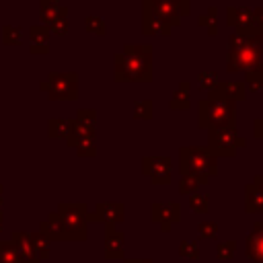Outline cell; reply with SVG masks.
Listing matches in <instances>:
<instances>
[{
    "mask_svg": "<svg viewBox=\"0 0 263 263\" xmlns=\"http://www.w3.org/2000/svg\"><path fill=\"white\" fill-rule=\"evenodd\" d=\"M113 78L117 82H150L152 43H125L123 51L113 55Z\"/></svg>",
    "mask_w": 263,
    "mask_h": 263,
    "instance_id": "1",
    "label": "cell"
},
{
    "mask_svg": "<svg viewBox=\"0 0 263 263\" xmlns=\"http://www.w3.org/2000/svg\"><path fill=\"white\" fill-rule=\"evenodd\" d=\"M197 127L220 129L236 127V103L222 97H205L197 101Z\"/></svg>",
    "mask_w": 263,
    "mask_h": 263,
    "instance_id": "2",
    "label": "cell"
},
{
    "mask_svg": "<svg viewBox=\"0 0 263 263\" xmlns=\"http://www.w3.org/2000/svg\"><path fill=\"white\" fill-rule=\"evenodd\" d=\"M179 173L193 175L199 179L201 185H208L210 179L218 175V156H214L208 146H181Z\"/></svg>",
    "mask_w": 263,
    "mask_h": 263,
    "instance_id": "3",
    "label": "cell"
},
{
    "mask_svg": "<svg viewBox=\"0 0 263 263\" xmlns=\"http://www.w3.org/2000/svg\"><path fill=\"white\" fill-rule=\"evenodd\" d=\"M58 220L62 228V240L84 242L88 238V208L86 203H60Z\"/></svg>",
    "mask_w": 263,
    "mask_h": 263,
    "instance_id": "4",
    "label": "cell"
},
{
    "mask_svg": "<svg viewBox=\"0 0 263 263\" xmlns=\"http://www.w3.org/2000/svg\"><path fill=\"white\" fill-rule=\"evenodd\" d=\"M39 90L49 101H76L78 99V74L76 72H51L39 82Z\"/></svg>",
    "mask_w": 263,
    "mask_h": 263,
    "instance_id": "5",
    "label": "cell"
},
{
    "mask_svg": "<svg viewBox=\"0 0 263 263\" xmlns=\"http://www.w3.org/2000/svg\"><path fill=\"white\" fill-rule=\"evenodd\" d=\"M245 146H247V140L236 132V127L208 129V150L218 158L222 156L232 158Z\"/></svg>",
    "mask_w": 263,
    "mask_h": 263,
    "instance_id": "6",
    "label": "cell"
},
{
    "mask_svg": "<svg viewBox=\"0 0 263 263\" xmlns=\"http://www.w3.org/2000/svg\"><path fill=\"white\" fill-rule=\"evenodd\" d=\"M152 10L171 27H177L183 16L191 14V0H148Z\"/></svg>",
    "mask_w": 263,
    "mask_h": 263,
    "instance_id": "7",
    "label": "cell"
},
{
    "mask_svg": "<svg viewBox=\"0 0 263 263\" xmlns=\"http://www.w3.org/2000/svg\"><path fill=\"white\" fill-rule=\"evenodd\" d=\"M142 173L152 185H168L173 177V160L168 156H144Z\"/></svg>",
    "mask_w": 263,
    "mask_h": 263,
    "instance_id": "8",
    "label": "cell"
},
{
    "mask_svg": "<svg viewBox=\"0 0 263 263\" xmlns=\"http://www.w3.org/2000/svg\"><path fill=\"white\" fill-rule=\"evenodd\" d=\"M263 66V58L259 55V51L255 49V45L236 51V53H228L226 60V72L234 74V72H253L259 70Z\"/></svg>",
    "mask_w": 263,
    "mask_h": 263,
    "instance_id": "9",
    "label": "cell"
},
{
    "mask_svg": "<svg viewBox=\"0 0 263 263\" xmlns=\"http://www.w3.org/2000/svg\"><path fill=\"white\" fill-rule=\"evenodd\" d=\"M125 220V205L119 201H105V203H97L95 210H88V224L90 222H101L105 226H115L121 224Z\"/></svg>",
    "mask_w": 263,
    "mask_h": 263,
    "instance_id": "10",
    "label": "cell"
},
{
    "mask_svg": "<svg viewBox=\"0 0 263 263\" xmlns=\"http://www.w3.org/2000/svg\"><path fill=\"white\" fill-rule=\"evenodd\" d=\"M150 220L162 230V232H171L173 226L181 220V205L171 201V203H152L150 205Z\"/></svg>",
    "mask_w": 263,
    "mask_h": 263,
    "instance_id": "11",
    "label": "cell"
},
{
    "mask_svg": "<svg viewBox=\"0 0 263 263\" xmlns=\"http://www.w3.org/2000/svg\"><path fill=\"white\" fill-rule=\"evenodd\" d=\"M226 25L232 27L236 33H247V35L259 33L257 23L253 18V8H249V6H228L226 8Z\"/></svg>",
    "mask_w": 263,
    "mask_h": 263,
    "instance_id": "12",
    "label": "cell"
},
{
    "mask_svg": "<svg viewBox=\"0 0 263 263\" xmlns=\"http://www.w3.org/2000/svg\"><path fill=\"white\" fill-rule=\"evenodd\" d=\"M173 31L171 25H166L150 6L148 0H142V33L146 37H168Z\"/></svg>",
    "mask_w": 263,
    "mask_h": 263,
    "instance_id": "13",
    "label": "cell"
},
{
    "mask_svg": "<svg viewBox=\"0 0 263 263\" xmlns=\"http://www.w3.org/2000/svg\"><path fill=\"white\" fill-rule=\"evenodd\" d=\"M105 259L123 261L125 259V232L115 226H105Z\"/></svg>",
    "mask_w": 263,
    "mask_h": 263,
    "instance_id": "14",
    "label": "cell"
},
{
    "mask_svg": "<svg viewBox=\"0 0 263 263\" xmlns=\"http://www.w3.org/2000/svg\"><path fill=\"white\" fill-rule=\"evenodd\" d=\"M208 97H222L232 103L247 99V86L242 80H220L212 90H208Z\"/></svg>",
    "mask_w": 263,
    "mask_h": 263,
    "instance_id": "15",
    "label": "cell"
},
{
    "mask_svg": "<svg viewBox=\"0 0 263 263\" xmlns=\"http://www.w3.org/2000/svg\"><path fill=\"white\" fill-rule=\"evenodd\" d=\"M245 255L253 263H263V222H255L245 238Z\"/></svg>",
    "mask_w": 263,
    "mask_h": 263,
    "instance_id": "16",
    "label": "cell"
},
{
    "mask_svg": "<svg viewBox=\"0 0 263 263\" xmlns=\"http://www.w3.org/2000/svg\"><path fill=\"white\" fill-rule=\"evenodd\" d=\"M10 242L14 245L21 263H41V261L35 257V251H33V247H31L29 232H25V230H12V232H10Z\"/></svg>",
    "mask_w": 263,
    "mask_h": 263,
    "instance_id": "17",
    "label": "cell"
},
{
    "mask_svg": "<svg viewBox=\"0 0 263 263\" xmlns=\"http://www.w3.org/2000/svg\"><path fill=\"white\" fill-rule=\"evenodd\" d=\"M68 148H72L80 158H92L97 154V142L95 136H80V134H70L66 138Z\"/></svg>",
    "mask_w": 263,
    "mask_h": 263,
    "instance_id": "18",
    "label": "cell"
},
{
    "mask_svg": "<svg viewBox=\"0 0 263 263\" xmlns=\"http://www.w3.org/2000/svg\"><path fill=\"white\" fill-rule=\"evenodd\" d=\"M74 119V134H80V136H95V129H97V111L92 109H78L76 111V117Z\"/></svg>",
    "mask_w": 263,
    "mask_h": 263,
    "instance_id": "19",
    "label": "cell"
},
{
    "mask_svg": "<svg viewBox=\"0 0 263 263\" xmlns=\"http://www.w3.org/2000/svg\"><path fill=\"white\" fill-rule=\"evenodd\" d=\"M168 107L173 111H187L191 107V82L189 80H181L179 82L177 90L168 99Z\"/></svg>",
    "mask_w": 263,
    "mask_h": 263,
    "instance_id": "20",
    "label": "cell"
},
{
    "mask_svg": "<svg viewBox=\"0 0 263 263\" xmlns=\"http://www.w3.org/2000/svg\"><path fill=\"white\" fill-rule=\"evenodd\" d=\"M245 212L263 214V191L253 183L245 185Z\"/></svg>",
    "mask_w": 263,
    "mask_h": 263,
    "instance_id": "21",
    "label": "cell"
},
{
    "mask_svg": "<svg viewBox=\"0 0 263 263\" xmlns=\"http://www.w3.org/2000/svg\"><path fill=\"white\" fill-rule=\"evenodd\" d=\"M74 129V119L72 117H51L47 121V134L49 138H60L66 140Z\"/></svg>",
    "mask_w": 263,
    "mask_h": 263,
    "instance_id": "22",
    "label": "cell"
},
{
    "mask_svg": "<svg viewBox=\"0 0 263 263\" xmlns=\"http://www.w3.org/2000/svg\"><path fill=\"white\" fill-rule=\"evenodd\" d=\"M29 238H31V247H33V251H35V257H37L39 261H47V259H49V253H51L49 240H47L39 230L29 232Z\"/></svg>",
    "mask_w": 263,
    "mask_h": 263,
    "instance_id": "23",
    "label": "cell"
},
{
    "mask_svg": "<svg viewBox=\"0 0 263 263\" xmlns=\"http://www.w3.org/2000/svg\"><path fill=\"white\" fill-rule=\"evenodd\" d=\"M64 16H68V6H64V4L39 6V18H41V23H43L45 27L51 25L53 21H58V18H64Z\"/></svg>",
    "mask_w": 263,
    "mask_h": 263,
    "instance_id": "24",
    "label": "cell"
},
{
    "mask_svg": "<svg viewBox=\"0 0 263 263\" xmlns=\"http://www.w3.org/2000/svg\"><path fill=\"white\" fill-rule=\"evenodd\" d=\"M197 23L208 31L210 37H216V33H218V8L208 6V10L197 16Z\"/></svg>",
    "mask_w": 263,
    "mask_h": 263,
    "instance_id": "25",
    "label": "cell"
},
{
    "mask_svg": "<svg viewBox=\"0 0 263 263\" xmlns=\"http://www.w3.org/2000/svg\"><path fill=\"white\" fill-rule=\"evenodd\" d=\"M84 31L90 33V35H97V37H105L107 35V23H105L103 16L88 14L84 18Z\"/></svg>",
    "mask_w": 263,
    "mask_h": 263,
    "instance_id": "26",
    "label": "cell"
},
{
    "mask_svg": "<svg viewBox=\"0 0 263 263\" xmlns=\"http://www.w3.org/2000/svg\"><path fill=\"white\" fill-rule=\"evenodd\" d=\"M253 45V37L251 35H247V33H232L230 37H228V53H236V51H242V49H247V47H251Z\"/></svg>",
    "mask_w": 263,
    "mask_h": 263,
    "instance_id": "27",
    "label": "cell"
},
{
    "mask_svg": "<svg viewBox=\"0 0 263 263\" xmlns=\"http://www.w3.org/2000/svg\"><path fill=\"white\" fill-rule=\"evenodd\" d=\"M49 29L45 25H33L29 27V43L31 45H49Z\"/></svg>",
    "mask_w": 263,
    "mask_h": 263,
    "instance_id": "28",
    "label": "cell"
},
{
    "mask_svg": "<svg viewBox=\"0 0 263 263\" xmlns=\"http://www.w3.org/2000/svg\"><path fill=\"white\" fill-rule=\"evenodd\" d=\"M189 210L193 214H208L210 212V197L205 193H199V191L191 193L189 195Z\"/></svg>",
    "mask_w": 263,
    "mask_h": 263,
    "instance_id": "29",
    "label": "cell"
},
{
    "mask_svg": "<svg viewBox=\"0 0 263 263\" xmlns=\"http://www.w3.org/2000/svg\"><path fill=\"white\" fill-rule=\"evenodd\" d=\"M2 43L4 45H21L23 43V29L16 25L2 27Z\"/></svg>",
    "mask_w": 263,
    "mask_h": 263,
    "instance_id": "30",
    "label": "cell"
},
{
    "mask_svg": "<svg viewBox=\"0 0 263 263\" xmlns=\"http://www.w3.org/2000/svg\"><path fill=\"white\" fill-rule=\"evenodd\" d=\"M152 99H140V101H136L134 103V109H132V115H134V119H152V115H154V111H152Z\"/></svg>",
    "mask_w": 263,
    "mask_h": 263,
    "instance_id": "31",
    "label": "cell"
},
{
    "mask_svg": "<svg viewBox=\"0 0 263 263\" xmlns=\"http://www.w3.org/2000/svg\"><path fill=\"white\" fill-rule=\"evenodd\" d=\"M199 187H201V183H199L197 177H193V175H181L179 185H177V191H179L181 195H191V193H195Z\"/></svg>",
    "mask_w": 263,
    "mask_h": 263,
    "instance_id": "32",
    "label": "cell"
},
{
    "mask_svg": "<svg viewBox=\"0 0 263 263\" xmlns=\"http://www.w3.org/2000/svg\"><path fill=\"white\" fill-rule=\"evenodd\" d=\"M236 240H222V242H218V247H216V259L218 261H230L232 257H234V253H236Z\"/></svg>",
    "mask_w": 263,
    "mask_h": 263,
    "instance_id": "33",
    "label": "cell"
},
{
    "mask_svg": "<svg viewBox=\"0 0 263 263\" xmlns=\"http://www.w3.org/2000/svg\"><path fill=\"white\" fill-rule=\"evenodd\" d=\"M0 263H21L18 253L10 240H0Z\"/></svg>",
    "mask_w": 263,
    "mask_h": 263,
    "instance_id": "34",
    "label": "cell"
},
{
    "mask_svg": "<svg viewBox=\"0 0 263 263\" xmlns=\"http://www.w3.org/2000/svg\"><path fill=\"white\" fill-rule=\"evenodd\" d=\"M179 257L189 259V261H197L199 259V245L195 240H183L179 245Z\"/></svg>",
    "mask_w": 263,
    "mask_h": 263,
    "instance_id": "35",
    "label": "cell"
},
{
    "mask_svg": "<svg viewBox=\"0 0 263 263\" xmlns=\"http://www.w3.org/2000/svg\"><path fill=\"white\" fill-rule=\"evenodd\" d=\"M242 82H245V86H247L249 92H261L263 90V82H261V76H259L257 70L245 72V80Z\"/></svg>",
    "mask_w": 263,
    "mask_h": 263,
    "instance_id": "36",
    "label": "cell"
},
{
    "mask_svg": "<svg viewBox=\"0 0 263 263\" xmlns=\"http://www.w3.org/2000/svg\"><path fill=\"white\" fill-rule=\"evenodd\" d=\"M218 82H220V76H218V72H212V70L201 72L199 78H197V84H199L203 90H212Z\"/></svg>",
    "mask_w": 263,
    "mask_h": 263,
    "instance_id": "37",
    "label": "cell"
},
{
    "mask_svg": "<svg viewBox=\"0 0 263 263\" xmlns=\"http://www.w3.org/2000/svg\"><path fill=\"white\" fill-rule=\"evenodd\" d=\"M218 230H220V226H218L216 222H201V224L197 226L199 238H216V236H218Z\"/></svg>",
    "mask_w": 263,
    "mask_h": 263,
    "instance_id": "38",
    "label": "cell"
},
{
    "mask_svg": "<svg viewBox=\"0 0 263 263\" xmlns=\"http://www.w3.org/2000/svg\"><path fill=\"white\" fill-rule=\"evenodd\" d=\"M47 29H49V33H53V35H58V37H64V35H68V31H70V23H68V16L53 21L51 25H47Z\"/></svg>",
    "mask_w": 263,
    "mask_h": 263,
    "instance_id": "39",
    "label": "cell"
},
{
    "mask_svg": "<svg viewBox=\"0 0 263 263\" xmlns=\"http://www.w3.org/2000/svg\"><path fill=\"white\" fill-rule=\"evenodd\" d=\"M253 18H255V23H257L259 33H263V6H255V8H253Z\"/></svg>",
    "mask_w": 263,
    "mask_h": 263,
    "instance_id": "40",
    "label": "cell"
},
{
    "mask_svg": "<svg viewBox=\"0 0 263 263\" xmlns=\"http://www.w3.org/2000/svg\"><path fill=\"white\" fill-rule=\"evenodd\" d=\"M253 136L263 140V117H257L253 119Z\"/></svg>",
    "mask_w": 263,
    "mask_h": 263,
    "instance_id": "41",
    "label": "cell"
},
{
    "mask_svg": "<svg viewBox=\"0 0 263 263\" xmlns=\"http://www.w3.org/2000/svg\"><path fill=\"white\" fill-rule=\"evenodd\" d=\"M29 51L33 55H47L49 53V45H31L29 43Z\"/></svg>",
    "mask_w": 263,
    "mask_h": 263,
    "instance_id": "42",
    "label": "cell"
},
{
    "mask_svg": "<svg viewBox=\"0 0 263 263\" xmlns=\"http://www.w3.org/2000/svg\"><path fill=\"white\" fill-rule=\"evenodd\" d=\"M253 37V45H255V49L259 51V55L263 58V33H255V35H251Z\"/></svg>",
    "mask_w": 263,
    "mask_h": 263,
    "instance_id": "43",
    "label": "cell"
},
{
    "mask_svg": "<svg viewBox=\"0 0 263 263\" xmlns=\"http://www.w3.org/2000/svg\"><path fill=\"white\" fill-rule=\"evenodd\" d=\"M251 183H253V185H257V187H259V189L263 191V175H255Z\"/></svg>",
    "mask_w": 263,
    "mask_h": 263,
    "instance_id": "44",
    "label": "cell"
},
{
    "mask_svg": "<svg viewBox=\"0 0 263 263\" xmlns=\"http://www.w3.org/2000/svg\"><path fill=\"white\" fill-rule=\"evenodd\" d=\"M55 4H62L60 0H39V6H55Z\"/></svg>",
    "mask_w": 263,
    "mask_h": 263,
    "instance_id": "45",
    "label": "cell"
},
{
    "mask_svg": "<svg viewBox=\"0 0 263 263\" xmlns=\"http://www.w3.org/2000/svg\"><path fill=\"white\" fill-rule=\"evenodd\" d=\"M123 263H152L150 259H123Z\"/></svg>",
    "mask_w": 263,
    "mask_h": 263,
    "instance_id": "46",
    "label": "cell"
},
{
    "mask_svg": "<svg viewBox=\"0 0 263 263\" xmlns=\"http://www.w3.org/2000/svg\"><path fill=\"white\" fill-rule=\"evenodd\" d=\"M2 195H4V187H2V183H0V212H2V203H4Z\"/></svg>",
    "mask_w": 263,
    "mask_h": 263,
    "instance_id": "47",
    "label": "cell"
},
{
    "mask_svg": "<svg viewBox=\"0 0 263 263\" xmlns=\"http://www.w3.org/2000/svg\"><path fill=\"white\" fill-rule=\"evenodd\" d=\"M4 230V216H2V212H0V232Z\"/></svg>",
    "mask_w": 263,
    "mask_h": 263,
    "instance_id": "48",
    "label": "cell"
},
{
    "mask_svg": "<svg viewBox=\"0 0 263 263\" xmlns=\"http://www.w3.org/2000/svg\"><path fill=\"white\" fill-rule=\"evenodd\" d=\"M257 72H259V76H261V82H263V66H261V68H259Z\"/></svg>",
    "mask_w": 263,
    "mask_h": 263,
    "instance_id": "49",
    "label": "cell"
}]
</instances>
